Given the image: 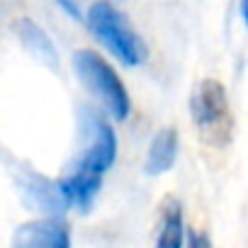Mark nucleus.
<instances>
[{"mask_svg":"<svg viewBox=\"0 0 248 248\" xmlns=\"http://www.w3.org/2000/svg\"><path fill=\"white\" fill-rule=\"evenodd\" d=\"M13 248H71V231L56 217L32 219L15 229Z\"/></svg>","mask_w":248,"mask_h":248,"instance_id":"nucleus-5","label":"nucleus"},{"mask_svg":"<svg viewBox=\"0 0 248 248\" xmlns=\"http://www.w3.org/2000/svg\"><path fill=\"white\" fill-rule=\"evenodd\" d=\"M56 185H59L61 197L68 207H76L80 212H90V207L102 187V175L73 161V166L66 170V175Z\"/></svg>","mask_w":248,"mask_h":248,"instance_id":"nucleus-6","label":"nucleus"},{"mask_svg":"<svg viewBox=\"0 0 248 248\" xmlns=\"http://www.w3.org/2000/svg\"><path fill=\"white\" fill-rule=\"evenodd\" d=\"M185 248H212V241L204 231H187V238H185Z\"/></svg>","mask_w":248,"mask_h":248,"instance_id":"nucleus-11","label":"nucleus"},{"mask_svg":"<svg viewBox=\"0 0 248 248\" xmlns=\"http://www.w3.org/2000/svg\"><path fill=\"white\" fill-rule=\"evenodd\" d=\"M175 158H178V132L173 127H163L151 139L144 170L149 175H163L175 166Z\"/></svg>","mask_w":248,"mask_h":248,"instance_id":"nucleus-7","label":"nucleus"},{"mask_svg":"<svg viewBox=\"0 0 248 248\" xmlns=\"http://www.w3.org/2000/svg\"><path fill=\"white\" fill-rule=\"evenodd\" d=\"M15 32L20 34V42H22L42 63H46L49 68H56V66H59L56 46H54V42L49 39V34H46L39 25H34L30 17H20V20L15 22Z\"/></svg>","mask_w":248,"mask_h":248,"instance_id":"nucleus-8","label":"nucleus"},{"mask_svg":"<svg viewBox=\"0 0 248 248\" xmlns=\"http://www.w3.org/2000/svg\"><path fill=\"white\" fill-rule=\"evenodd\" d=\"M85 22H88L90 32L97 37V42L112 56H117L124 66H139V63L146 61L149 49H146L144 39L129 25L127 15H124L119 8H114L112 3L90 5Z\"/></svg>","mask_w":248,"mask_h":248,"instance_id":"nucleus-1","label":"nucleus"},{"mask_svg":"<svg viewBox=\"0 0 248 248\" xmlns=\"http://www.w3.org/2000/svg\"><path fill=\"white\" fill-rule=\"evenodd\" d=\"M80 139H83V149L76 156V163L105 175V170H109L117 158V137H114L112 124L93 107H83Z\"/></svg>","mask_w":248,"mask_h":248,"instance_id":"nucleus-4","label":"nucleus"},{"mask_svg":"<svg viewBox=\"0 0 248 248\" xmlns=\"http://www.w3.org/2000/svg\"><path fill=\"white\" fill-rule=\"evenodd\" d=\"M187 238L183 224V207L175 197H168L161 207V229L156 236V248H183Z\"/></svg>","mask_w":248,"mask_h":248,"instance_id":"nucleus-9","label":"nucleus"},{"mask_svg":"<svg viewBox=\"0 0 248 248\" xmlns=\"http://www.w3.org/2000/svg\"><path fill=\"white\" fill-rule=\"evenodd\" d=\"M27 197H30V202L37 207V209H44V212H49V214H59V212H63L68 204L63 202V197H61V190H59V185H54V183H49V180H32L30 185H27Z\"/></svg>","mask_w":248,"mask_h":248,"instance_id":"nucleus-10","label":"nucleus"},{"mask_svg":"<svg viewBox=\"0 0 248 248\" xmlns=\"http://www.w3.org/2000/svg\"><path fill=\"white\" fill-rule=\"evenodd\" d=\"M190 114L204 144L221 149L231 141L233 117H231L226 90L219 80L204 78L197 83L190 97Z\"/></svg>","mask_w":248,"mask_h":248,"instance_id":"nucleus-3","label":"nucleus"},{"mask_svg":"<svg viewBox=\"0 0 248 248\" xmlns=\"http://www.w3.org/2000/svg\"><path fill=\"white\" fill-rule=\"evenodd\" d=\"M73 71H76L78 80L88 88V93L93 97H97V102L105 107V112L109 117H114L117 122H124L129 117V112H132L129 93L124 88L122 78L117 76V71L97 51H90V49L76 51Z\"/></svg>","mask_w":248,"mask_h":248,"instance_id":"nucleus-2","label":"nucleus"},{"mask_svg":"<svg viewBox=\"0 0 248 248\" xmlns=\"http://www.w3.org/2000/svg\"><path fill=\"white\" fill-rule=\"evenodd\" d=\"M241 15H243V22L248 27V0H243V5H241Z\"/></svg>","mask_w":248,"mask_h":248,"instance_id":"nucleus-13","label":"nucleus"},{"mask_svg":"<svg viewBox=\"0 0 248 248\" xmlns=\"http://www.w3.org/2000/svg\"><path fill=\"white\" fill-rule=\"evenodd\" d=\"M61 8H63V10H68L76 20H80V8H76V5H71V3H61Z\"/></svg>","mask_w":248,"mask_h":248,"instance_id":"nucleus-12","label":"nucleus"}]
</instances>
